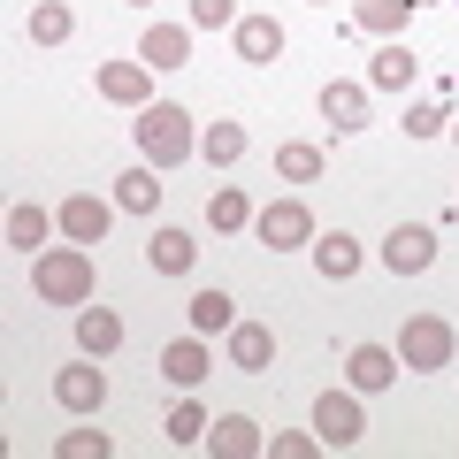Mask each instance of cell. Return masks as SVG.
I'll use <instances>...</instances> for the list:
<instances>
[{"instance_id":"obj_25","label":"cell","mask_w":459,"mask_h":459,"mask_svg":"<svg viewBox=\"0 0 459 459\" xmlns=\"http://www.w3.org/2000/svg\"><path fill=\"white\" fill-rule=\"evenodd\" d=\"M207 222L214 230H253V199L238 192V184H214L207 192Z\"/></svg>"},{"instance_id":"obj_24","label":"cell","mask_w":459,"mask_h":459,"mask_svg":"<svg viewBox=\"0 0 459 459\" xmlns=\"http://www.w3.org/2000/svg\"><path fill=\"white\" fill-rule=\"evenodd\" d=\"M153 199H161V184H153V161L115 177V207H123V214H153Z\"/></svg>"},{"instance_id":"obj_36","label":"cell","mask_w":459,"mask_h":459,"mask_svg":"<svg viewBox=\"0 0 459 459\" xmlns=\"http://www.w3.org/2000/svg\"><path fill=\"white\" fill-rule=\"evenodd\" d=\"M413 8H429V0H413Z\"/></svg>"},{"instance_id":"obj_32","label":"cell","mask_w":459,"mask_h":459,"mask_svg":"<svg viewBox=\"0 0 459 459\" xmlns=\"http://www.w3.org/2000/svg\"><path fill=\"white\" fill-rule=\"evenodd\" d=\"M192 23L199 31H222V23H238V0H192Z\"/></svg>"},{"instance_id":"obj_26","label":"cell","mask_w":459,"mask_h":459,"mask_svg":"<svg viewBox=\"0 0 459 459\" xmlns=\"http://www.w3.org/2000/svg\"><path fill=\"white\" fill-rule=\"evenodd\" d=\"M199 153H207L214 169L246 161V123H207V131H199Z\"/></svg>"},{"instance_id":"obj_3","label":"cell","mask_w":459,"mask_h":459,"mask_svg":"<svg viewBox=\"0 0 459 459\" xmlns=\"http://www.w3.org/2000/svg\"><path fill=\"white\" fill-rule=\"evenodd\" d=\"M459 360V337L444 314H413L406 329H398V368H421V376H437V368Z\"/></svg>"},{"instance_id":"obj_10","label":"cell","mask_w":459,"mask_h":459,"mask_svg":"<svg viewBox=\"0 0 459 459\" xmlns=\"http://www.w3.org/2000/svg\"><path fill=\"white\" fill-rule=\"evenodd\" d=\"M322 123H329V131H368V84L329 77L322 84Z\"/></svg>"},{"instance_id":"obj_13","label":"cell","mask_w":459,"mask_h":459,"mask_svg":"<svg viewBox=\"0 0 459 459\" xmlns=\"http://www.w3.org/2000/svg\"><path fill=\"white\" fill-rule=\"evenodd\" d=\"M344 376H352V391H391V383H398V352H391V344H352Z\"/></svg>"},{"instance_id":"obj_1","label":"cell","mask_w":459,"mask_h":459,"mask_svg":"<svg viewBox=\"0 0 459 459\" xmlns=\"http://www.w3.org/2000/svg\"><path fill=\"white\" fill-rule=\"evenodd\" d=\"M31 291L47 299V307H92V246L31 253Z\"/></svg>"},{"instance_id":"obj_35","label":"cell","mask_w":459,"mask_h":459,"mask_svg":"<svg viewBox=\"0 0 459 459\" xmlns=\"http://www.w3.org/2000/svg\"><path fill=\"white\" fill-rule=\"evenodd\" d=\"M131 8H146V0H131Z\"/></svg>"},{"instance_id":"obj_23","label":"cell","mask_w":459,"mask_h":459,"mask_svg":"<svg viewBox=\"0 0 459 459\" xmlns=\"http://www.w3.org/2000/svg\"><path fill=\"white\" fill-rule=\"evenodd\" d=\"M314 268H322L329 283H344V276H360V246L344 238V230H329V238H314Z\"/></svg>"},{"instance_id":"obj_2","label":"cell","mask_w":459,"mask_h":459,"mask_svg":"<svg viewBox=\"0 0 459 459\" xmlns=\"http://www.w3.org/2000/svg\"><path fill=\"white\" fill-rule=\"evenodd\" d=\"M138 153H146L153 169H177V161H192L199 153V131H192V115L177 108V100H153V108H138Z\"/></svg>"},{"instance_id":"obj_16","label":"cell","mask_w":459,"mask_h":459,"mask_svg":"<svg viewBox=\"0 0 459 459\" xmlns=\"http://www.w3.org/2000/svg\"><path fill=\"white\" fill-rule=\"evenodd\" d=\"M207 452H222V459H253V452H268V437L246 421V413H222V421H207Z\"/></svg>"},{"instance_id":"obj_18","label":"cell","mask_w":459,"mask_h":459,"mask_svg":"<svg viewBox=\"0 0 459 459\" xmlns=\"http://www.w3.org/2000/svg\"><path fill=\"white\" fill-rule=\"evenodd\" d=\"M115 344H123V314H115V307H84V314H77V352L108 360Z\"/></svg>"},{"instance_id":"obj_6","label":"cell","mask_w":459,"mask_h":459,"mask_svg":"<svg viewBox=\"0 0 459 459\" xmlns=\"http://www.w3.org/2000/svg\"><path fill=\"white\" fill-rule=\"evenodd\" d=\"M429 261H437V230H421V222H398L391 238H383V268H391V276H421Z\"/></svg>"},{"instance_id":"obj_37","label":"cell","mask_w":459,"mask_h":459,"mask_svg":"<svg viewBox=\"0 0 459 459\" xmlns=\"http://www.w3.org/2000/svg\"><path fill=\"white\" fill-rule=\"evenodd\" d=\"M452 131H459V123H452Z\"/></svg>"},{"instance_id":"obj_33","label":"cell","mask_w":459,"mask_h":459,"mask_svg":"<svg viewBox=\"0 0 459 459\" xmlns=\"http://www.w3.org/2000/svg\"><path fill=\"white\" fill-rule=\"evenodd\" d=\"M268 452H276V459H314V452H322V437H299V429H283V437H268Z\"/></svg>"},{"instance_id":"obj_15","label":"cell","mask_w":459,"mask_h":459,"mask_svg":"<svg viewBox=\"0 0 459 459\" xmlns=\"http://www.w3.org/2000/svg\"><path fill=\"white\" fill-rule=\"evenodd\" d=\"M138 62L146 69H184L192 62V31H184V23H153V31L138 39Z\"/></svg>"},{"instance_id":"obj_28","label":"cell","mask_w":459,"mask_h":459,"mask_svg":"<svg viewBox=\"0 0 459 459\" xmlns=\"http://www.w3.org/2000/svg\"><path fill=\"white\" fill-rule=\"evenodd\" d=\"M161 429H169V444H207V406L199 398H177Z\"/></svg>"},{"instance_id":"obj_9","label":"cell","mask_w":459,"mask_h":459,"mask_svg":"<svg viewBox=\"0 0 459 459\" xmlns=\"http://www.w3.org/2000/svg\"><path fill=\"white\" fill-rule=\"evenodd\" d=\"M100 100H115V108H153V69L146 62H108L100 69Z\"/></svg>"},{"instance_id":"obj_8","label":"cell","mask_w":459,"mask_h":459,"mask_svg":"<svg viewBox=\"0 0 459 459\" xmlns=\"http://www.w3.org/2000/svg\"><path fill=\"white\" fill-rule=\"evenodd\" d=\"M54 214H62V238H69V246H100V238H108V199H92V192H69Z\"/></svg>"},{"instance_id":"obj_22","label":"cell","mask_w":459,"mask_h":459,"mask_svg":"<svg viewBox=\"0 0 459 459\" xmlns=\"http://www.w3.org/2000/svg\"><path fill=\"white\" fill-rule=\"evenodd\" d=\"M184 314H192L199 337H230V322H238V299H230V291H192V307H184Z\"/></svg>"},{"instance_id":"obj_34","label":"cell","mask_w":459,"mask_h":459,"mask_svg":"<svg viewBox=\"0 0 459 459\" xmlns=\"http://www.w3.org/2000/svg\"><path fill=\"white\" fill-rule=\"evenodd\" d=\"M314 8H337V0H314Z\"/></svg>"},{"instance_id":"obj_21","label":"cell","mask_w":459,"mask_h":459,"mask_svg":"<svg viewBox=\"0 0 459 459\" xmlns=\"http://www.w3.org/2000/svg\"><path fill=\"white\" fill-rule=\"evenodd\" d=\"M406 16H413V0H352V23L376 39H406Z\"/></svg>"},{"instance_id":"obj_29","label":"cell","mask_w":459,"mask_h":459,"mask_svg":"<svg viewBox=\"0 0 459 459\" xmlns=\"http://www.w3.org/2000/svg\"><path fill=\"white\" fill-rule=\"evenodd\" d=\"M276 177L283 184H314L322 177V146H307V138H299V146H276Z\"/></svg>"},{"instance_id":"obj_30","label":"cell","mask_w":459,"mask_h":459,"mask_svg":"<svg viewBox=\"0 0 459 459\" xmlns=\"http://www.w3.org/2000/svg\"><path fill=\"white\" fill-rule=\"evenodd\" d=\"M444 131H452L444 100H421V108H406V138H444Z\"/></svg>"},{"instance_id":"obj_19","label":"cell","mask_w":459,"mask_h":459,"mask_svg":"<svg viewBox=\"0 0 459 459\" xmlns=\"http://www.w3.org/2000/svg\"><path fill=\"white\" fill-rule=\"evenodd\" d=\"M146 261H153V276H192V261H199V246H192V230H153V246H146Z\"/></svg>"},{"instance_id":"obj_5","label":"cell","mask_w":459,"mask_h":459,"mask_svg":"<svg viewBox=\"0 0 459 459\" xmlns=\"http://www.w3.org/2000/svg\"><path fill=\"white\" fill-rule=\"evenodd\" d=\"M253 238H261L268 253H291V246H314V214L299 207V199H268V207L253 214Z\"/></svg>"},{"instance_id":"obj_11","label":"cell","mask_w":459,"mask_h":459,"mask_svg":"<svg viewBox=\"0 0 459 459\" xmlns=\"http://www.w3.org/2000/svg\"><path fill=\"white\" fill-rule=\"evenodd\" d=\"M161 376L177 383V391H199V383H207V337H177V344H161Z\"/></svg>"},{"instance_id":"obj_17","label":"cell","mask_w":459,"mask_h":459,"mask_svg":"<svg viewBox=\"0 0 459 459\" xmlns=\"http://www.w3.org/2000/svg\"><path fill=\"white\" fill-rule=\"evenodd\" d=\"M276 54H283V23L276 16H238V62L268 69Z\"/></svg>"},{"instance_id":"obj_4","label":"cell","mask_w":459,"mask_h":459,"mask_svg":"<svg viewBox=\"0 0 459 459\" xmlns=\"http://www.w3.org/2000/svg\"><path fill=\"white\" fill-rule=\"evenodd\" d=\"M314 437H322V452H344V444H360L368 437V413L352 391H322L314 398Z\"/></svg>"},{"instance_id":"obj_14","label":"cell","mask_w":459,"mask_h":459,"mask_svg":"<svg viewBox=\"0 0 459 459\" xmlns=\"http://www.w3.org/2000/svg\"><path fill=\"white\" fill-rule=\"evenodd\" d=\"M413 69H421V62H413V47H406V39H383V54L368 62V92H406V84H413Z\"/></svg>"},{"instance_id":"obj_20","label":"cell","mask_w":459,"mask_h":459,"mask_svg":"<svg viewBox=\"0 0 459 459\" xmlns=\"http://www.w3.org/2000/svg\"><path fill=\"white\" fill-rule=\"evenodd\" d=\"M54 222H62V214L16 199V207H8V246H16V253H47V230H54Z\"/></svg>"},{"instance_id":"obj_27","label":"cell","mask_w":459,"mask_h":459,"mask_svg":"<svg viewBox=\"0 0 459 459\" xmlns=\"http://www.w3.org/2000/svg\"><path fill=\"white\" fill-rule=\"evenodd\" d=\"M69 31H77V8H62V0H39L31 8V39L39 47H62Z\"/></svg>"},{"instance_id":"obj_12","label":"cell","mask_w":459,"mask_h":459,"mask_svg":"<svg viewBox=\"0 0 459 459\" xmlns=\"http://www.w3.org/2000/svg\"><path fill=\"white\" fill-rule=\"evenodd\" d=\"M268 360H276V329H268V322H230V368L261 376Z\"/></svg>"},{"instance_id":"obj_31","label":"cell","mask_w":459,"mask_h":459,"mask_svg":"<svg viewBox=\"0 0 459 459\" xmlns=\"http://www.w3.org/2000/svg\"><path fill=\"white\" fill-rule=\"evenodd\" d=\"M54 452H62V459H108V452H115V444H108V437H100V429H69V437H62V444H54Z\"/></svg>"},{"instance_id":"obj_7","label":"cell","mask_w":459,"mask_h":459,"mask_svg":"<svg viewBox=\"0 0 459 459\" xmlns=\"http://www.w3.org/2000/svg\"><path fill=\"white\" fill-rule=\"evenodd\" d=\"M54 406L62 413H100L108 406V376L92 368V352H84V368H62V376H54Z\"/></svg>"}]
</instances>
